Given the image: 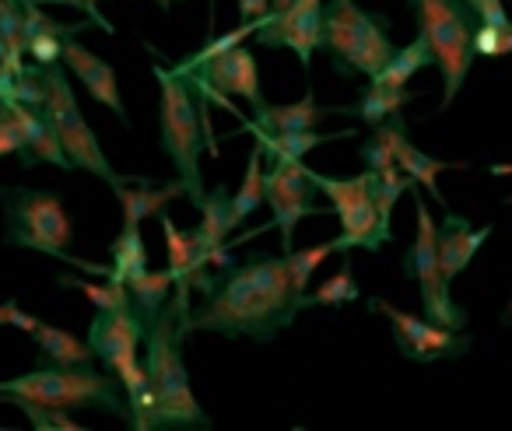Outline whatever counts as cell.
<instances>
[{"label": "cell", "mask_w": 512, "mask_h": 431, "mask_svg": "<svg viewBox=\"0 0 512 431\" xmlns=\"http://www.w3.org/2000/svg\"><path fill=\"white\" fill-rule=\"evenodd\" d=\"M172 74L179 78H197L204 85H211L218 95L225 99H246L253 116L267 106L264 92H260V71H256V57L246 50V46H235V50L221 53V57H211L197 67H186V64H176L169 67Z\"/></svg>", "instance_id": "15"}, {"label": "cell", "mask_w": 512, "mask_h": 431, "mask_svg": "<svg viewBox=\"0 0 512 431\" xmlns=\"http://www.w3.org/2000/svg\"><path fill=\"white\" fill-rule=\"evenodd\" d=\"M393 162H397V169L404 172V176H411L418 186H425L428 193H432L435 204L446 207V193L439 190V176L449 169H467L463 162H442V158H432L425 155L421 148H414L411 141H407V130L397 137V148H393Z\"/></svg>", "instance_id": "24"}, {"label": "cell", "mask_w": 512, "mask_h": 431, "mask_svg": "<svg viewBox=\"0 0 512 431\" xmlns=\"http://www.w3.org/2000/svg\"><path fill=\"white\" fill-rule=\"evenodd\" d=\"M309 176H313L316 190L330 197V211L341 221V235L330 242L334 253H351V249H372V253H379L386 242H393L390 221L379 218L376 200L369 193V172H362L355 179H334L309 169Z\"/></svg>", "instance_id": "11"}, {"label": "cell", "mask_w": 512, "mask_h": 431, "mask_svg": "<svg viewBox=\"0 0 512 431\" xmlns=\"http://www.w3.org/2000/svg\"><path fill=\"white\" fill-rule=\"evenodd\" d=\"M190 312L176 302H165L155 323L144 333V372H148L151 393H155V431H207L211 417L197 403L190 386V372L183 365V340Z\"/></svg>", "instance_id": "2"}, {"label": "cell", "mask_w": 512, "mask_h": 431, "mask_svg": "<svg viewBox=\"0 0 512 431\" xmlns=\"http://www.w3.org/2000/svg\"><path fill=\"white\" fill-rule=\"evenodd\" d=\"M288 4H292V0H271V11H285Z\"/></svg>", "instance_id": "43"}, {"label": "cell", "mask_w": 512, "mask_h": 431, "mask_svg": "<svg viewBox=\"0 0 512 431\" xmlns=\"http://www.w3.org/2000/svg\"><path fill=\"white\" fill-rule=\"evenodd\" d=\"M414 22H418V36L432 50V64L442 74V102L439 113H446L460 95L463 81H467L470 67H474V29H477V11L467 0H407Z\"/></svg>", "instance_id": "6"}, {"label": "cell", "mask_w": 512, "mask_h": 431, "mask_svg": "<svg viewBox=\"0 0 512 431\" xmlns=\"http://www.w3.org/2000/svg\"><path fill=\"white\" fill-rule=\"evenodd\" d=\"M264 193L271 204V228L281 232V253L295 246V228L302 218L323 214L327 207L316 204V183L309 176V165L302 162H271L264 169Z\"/></svg>", "instance_id": "13"}, {"label": "cell", "mask_w": 512, "mask_h": 431, "mask_svg": "<svg viewBox=\"0 0 512 431\" xmlns=\"http://www.w3.org/2000/svg\"><path fill=\"white\" fill-rule=\"evenodd\" d=\"M330 253H334V246H330V242H323V246H309V249H295L292 246L288 253H281V256H285L288 277H292V288H295V295H299V305H302V298H306L313 274L320 270V263L327 260Z\"/></svg>", "instance_id": "33"}, {"label": "cell", "mask_w": 512, "mask_h": 431, "mask_svg": "<svg viewBox=\"0 0 512 431\" xmlns=\"http://www.w3.org/2000/svg\"><path fill=\"white\" fill-rule=\"evenodd\" d=\"M32 4H39V8H46V4H64V8H74V11H81V15L88 18V22L95 25V29H102L106 36H113V22H109L106 15L99 11V0H32Z\"/></svg>", "instance_id": "37"}, {"label": "cell", "mask_w": 512, "mask_h": 431, "mask_svg": "<svg viewBox=\"0 0 512 431\" xmlns=\"http://www.w3.org/2000/svg\"><path fill=\"white\" fill-rule=\"evenodd\" d=\"M165 232V249H169V277H172V302L183 312H190V295H193V281H197V256H193V232H183L176 221L169 218V211L158 214Z\"/></svg>", "instance_id": "20"}, {"label": "cell", "mask_w": 512, "mask_h": 431, "mask_svg": "<svg viewBox=\"0 0 512 431\" xmlns=\"http://www.w3.org/2000/svg\"><path fill=\"white\" fill-rule=\"evenodd\" d=\"M330 113H344V106H320L313 88H306V95H302L299 102H292V106H271V102H267V106L246 123L256 130H267V134H288V130H316L323 116H330Z\"/></svg>", "instance_id": "23"}, {"label": "cell", "mask_w": 512, "mask_h": 431, "mask_svg": "<svg viewBox=\"0 0 512 431\" xmlns=\"http://www.w3.org/2000/svg\"><path fill=\"white\" fill-rule=\"evenodd\" d=\"M341 267H337L334 277H327V281L320 284L316 291H306V298H302V309H316V305H327V309H341V305H351L362 298V288H358L355 281V270H351V256L341 253Z\"/></svg>", "instance_id": "30"}, {"label": "cell", "mask_w": 512, "mask_h": 431, "mask_svg": "<svg viewBox=\"0 0 512 431\" xmlns=\"http://www.w3.org/2000/svg\"><path fill=\"white\" fill-rule=\"evenodd\" d=\"M467 4L477 11V18H481V22H488V25H509L512 22V18L505 15L502 0H467Z\"/></svg>", "instance_id": "39"}, {"label": "cell", "mask_w": 512, "mask_h": 431, "mask_svg": "<svg viewBox=\"0 0 512 431\" xmlns=\"http://www.w3.org/2000/svg\"><path fill=\"white\" fill-rule=\"evenodd\" d=\"M491 176H512V165L509 162H498V165H488Z\"/></svg>", "instance_id": "41"}, {"label": "cell", "mask_w": 512, "mask_h": 431, "mask_svg": "<svg viewBox=\"0 0 512 431\" xmlns=\"http://www.w3.org/2000/svg\"><path fill=\"white\" fill-rule=\"evenodd\" d=\"M320 50L344 78H372L393 57L390 18L358 8L355 0H323Z\"/></svg>", "instance_id": "5"}, {"label": "cell", "mask_w": 512, "mask_h": 431, "mask_svg": "<svg viewBox=\"0 0 512 431\" xmlns=\"http://www.w3.org/2000/svg\"><path fill=\"white\" fill-rule=\"evenodd\" d=\"M0 204H4V246L36 249V253L64 260L71 267L85 270V274L109 277L106 263L81 260V256L71 253L74 221L57 190H32V186L0 183Z\"/></svg>", "instance_id": "3"}, {"label": "cell", "mask_w": 512, "mask_h": 431, "mask_svg": "<svg viewBox=\"0 0 512 431\" xmlns=\"http://www.w3.org/2000/svg\"><path fill=\"white\" fill-rule=\"evenodd\" d=\"M418 99V92H407V88H397V85H379V81H369V85L358 92V102L355 106H344L341 116H358L365 127H376V123L390 120L393 113H400L404 106Z\"/></svg>", "instance_id": "25"}, {"label": "cell", "mask_w": 512, "mask_h": 431, "mask_svg": "<svg viewBox=\"0 0 512 431\" xmlns=\"http://www.w3.org/2000/svg\"><path fill=\"white\" fill-rule=\"evenodd\" d=\"M109 281H134L137 274L148 270V249H144V235H141V225H123V232L113 239L109 246Z\"/></svg>", "instance_id": "28"}, {"label": "cell", "mask_w": 512, "mask_h": 431, "mask_svg": "<svg viewBox=\"0 0 512 431\" xmlns=\"http://www.w3.org/2000/svg\"><path fill=\"white\" fill-rule=\"evenodd\" d=\"M502 323H505V326L512 323V298H509V305H505V312H502Z\"/></svg>", "instance_id": "44"}, {"label": "cell", "mask_w": 512, "mask_h": 431, "mask_svg": "<svg viewBox=\"0 0 512 431\" xmlns=\"http://www.w3.org/2000/svg\"><path fill=\"white\" fill-rule=\"evenodd\" d=\"M155 78H158V130H162V151L169 162L176 165V179L183 183L186 200L200 211L207 190L200 179V155H204V127H200L197 99H193L190 85L169 67L155 60Z\"/></svg>", "instance_id": "7"}, {"label": "cell", "mask_w": 512, "mask_h": 431, "mask_svg": "<svg viewBox=\"0 0 512 431\" xmlns=\"http://www.w3.org/2000/svg\"><path fill=\"white\" fill-rule=\"evenodd\" d=\"M214 11H218V0H207V29L214 25Z\"/></svg>", "instance_id": "42"}, {"label": "cell", "mask_w": 512, "mask_h": 431, "mask_svg": "<svg viewBox=\"0 0 512 431\" xmlns=\"http://www.w3.org/2000/svg\"><path fill=\"white\" fill-rule=\"evenodd\" d=\"M0 403H11V407L22 410L36 431H81V424L67 417V410L60 407H46V403L25 400V396H0Z\"/></svg>", "instance_id": "34"}, {"label": "cell", "mask_w": 512, "mask_h": 431, "mask_svg": "<svg viewBox=\"0 0 512 431\" xmlns=\"http://www.w3.org/2000/svg\"><path fill=\"white\" fill-rule=\"evenodd\" d=\"M32 340H36L43 365H88V361H95L88 340L60 330V326L43 323V319H39V326L32 330Z\"/></svg>", "instance_id": "26"}, {"label": "cell", "mask_w": 512, "mask_h": 431, "mask_svg": "<svg viewBox=\"0 0 512 431\" xmlns=\"http://www.w3.org/2000/svg\"><path fill=\"white\" fill-rule=\"evenodd\" d=\"M155 4H158V8H162V11H169L172 4H176V0H155Z\"/></svg>", "instance_id": "45"}, {"label": "cell", "mask_w": 512, "mask_h": 431, "mask_svg": "<svg viewBox=\"0 0 512 431\" xmlns=\"http://www.w3.org/2000/svg\"><path fill=\"white\" fill-rule=\"evenodd\" d=\"M246 134L256 137V148L264 151V162H302L313 148L330 141H344V137H358V130H334V134H320V130H288V134H267L249 123H242Z\"/></svg>", "instance_id": "22"}, {"label": "cell", "mask_w": 512, "mask_h": 431, "mask_svg": "<svg viewBox=\"0 0 512 431\" xmlns=\"http://www.w3.org/2000/svg\"><path fill=\"white\" fill-rule=\"evenodd\" d=\"M323 0H292L285 11H271L253 32V39L267 50H292L309 71L313 53L320 46Z\"/></svg>", "instance_id": "14"}, {"label": "cell", "mask_w": 512, "mask_h": 431, "mask_svg": "<svg viewBox=\"0 0 512 431\" xmlns=\"http://www.w3.org/2000/svg\"><path fill=\"white\" fill-rule=\"evenodd\" d=\"M22 4V32H25V53H29L36 64H60V50H64V39L67 36H78L85 29H95L92 22H78V25H67V22H53L39 4L32 0H18Z\"/></svg>", "instance_id": "19"}, {"label": "cell", "mask_w": 512, "mask_h": 431, "mask_svg": "<svg viewBox=\"0 0 512 431\" xmlns=\"http://www.w3.org/2000/svg\"><path fill=\"white\" fill-rule=\"evenodd\" d=\"M428 64H432V50H428V43L418 36L411 46H404V50H393V57L386 60V64L379 67V71L372 74L369 81H379V85H397V88H404L407 81H411L414 74H418L421 67H428Z\"/></svg>", "instance_id": "31"}, {"label": "cell", "mask_w": 512, "mask_h": 431, "mask_svg": "<svg viewBox=\"0 0 512 431\" xmlns=\"http://www.w3.org/2000/svg\"><path fill=\"white\" fill-rule=\"evenodd\" d=\"M264 204H267V193H264V151L253 144V151H249V162H246V176H242L239 190H235V197H232V207H228V225H232V232L249 218V214L260 211Z\"/></svg>", "instance_id": "27"}, {"label": "cell", "mask_w": 512, "mask_h": 431, "mask_svg": "<svg viewBox=\"0 0 512 431\" xmlns=\"http://www.w3.org/2000/svg\"><path fill=\"white\" fill-rule=\"evenodd\" d=\"M299 312L302 305L288 277L285 256L253 253L214 277V284L204 291V302L190 309L186 330L274 344Z\"/></svg>", "instance_id": "1"}, {"label": "cell", "mask_w": 512, "mask_h": 431, "mask_svg": "<svg viewBox=\"0 0 512 431\" xmlns=\"http://www.w3.org/2000/svg\"><path fill=\"white\" fill-rule=\"evenodd\" d=\"M0 326H15V330H22V333H29V337H32V330L39 326V319L29 316V312H25L15 298H8V302H0Z\"/></svg>", "instance_id": "38"}, {"label": "cell", "mask_w": 512, "mask_h": 431, "mask_svg": "<svg viewBox=\"0 0 512 431\" xmlns=\"http://www.w3.org/2000/svg\"><path fill=\"white\" fill-rule=\"evenodd\" d=\"M365 172H369V169H365ZM411 186H414V179L404 176L397 165H390V169H379V172H369V193H372V200H376L379 218L393 221V207H397V200L404 197Z\"/></svg>", "instance_id": "32"}, {"label": "cell", "mask_w": 512, "mask_h": 431, "mask_svg": "<svg viewBox=\"0 0 512 431\" xmlns=\"http://www.w3.org/2000/svg\"><path fill=\"white\" fill-rule=\"evenodd\" d=\"M369 312H383L390 319V333L397 351L404 354L414 365H432V361H446V358H463L470 351V333L463 330H449V326H439L432 319H418L411 312L397 309L386 298H372Z\"/></svg>", "instance_id": "12"}, {"label": "cell", "mask_w": 512, "mask_h": 431, "mask_svg": "<svg viewBox=\"0 0 512 431\" xmlns=\"http://www.w3.org/2000/svg\"><path fill=\"white\" fill-rule=\"evenodd\" d=\"M99 4H102V0H99Z\"/></svg>", "instance_id": "47"}, {"label": "cell", "mask_w": 512, "mask_h": 431, "mask_svg": "<svg viewBox=\"0 0 512 431\" xmlns=\"http://www.w3.org/2000/svg\"><path fill=\"white\" fill-rule=\"evenodd\" d=\"M0 102H8L11 113L18 116V123H22V130H25V151L18 155V162H22L25 169H36L39 162H50V165H57V169L71 172V162H67V155H64L57 127H53L43 109H32L18 99H0Z\"/></svg>", "instance_id": "18"}, {"label": "cell", "mask_w": 512, "mask_h": 431, "mask_svg": "<svg viewBox=\"0 0 512 431\" xmlns=\"http://www.w3.org/2000/svg\"><path fill=\"white\" fill-rule=\"evenodd\" d=\"M130 302H134L137 316L144 319V326L155 323V316L165 309V302L172 298V277L169 270H144L134 281H127Z\"/></svg>", "instance_id": "29"}, {"label": "cell", "mask_w": 512, "mask_h": 431, "mask_svg": "<svg viewBox=\"0 0 512 431\" xmlns=\"http://www.w3.org/2000/svg\"><path fill=\"white\" fill-rule=\"evenodd\" d=\"M0 396H25L60 410H106L127 421V396L113 372L88 365H39L36 372L0 379Z\"/></svg>", "instance_id": "4"}, {"label": "cell", "mask_w": 512, "mask_h": 431, "mask_svg": "<svg viewBox=\"0 0 512 431\" xmlns=\"http://www.w3.org/2000/svg\"><path fill=\"white\" fill-rule=\"evenodd\" d=\"M57 288H74V291H81V295L88 298V302L95 305V309H120V305H127L130 302V291H127V284H120V281H109L106 277V284H92V281H81V277H57Z\"/></svg>", "instance_id": "35"}, {"label": "cell", "mask_w": 512, "mask_h": 431, "mask_svg": "<svg viewBox=\"0 0 512 431\" xmlns=\"http://www.w3.org/2000/svg\"><path fill=\"white\" fill-rule=\"evenodd\" d=\"M414 197V218H418V235H414L411 249H407L404 263V277H411L421 291V305H425V316L439 326H449V330H463L467 326V309L453 302L449 295V281L442 274V263H439V246H435V221L428 214L425 197L418 193V183L407 190Z\"/></svg>", "instance_id": "9"}, {"label": "cell", "mask_w": 512, "mask_h": 431, "mask_svg": "<svg viewBox=\"0 0 512 431\" xmlns=\"http://www.w3.org/2000/svg\"><path fill=\"white\" fill-rule=\"evenodd\" d=\"M144 333L148 326L137 316L134 302L120 305V309H95V319L88 326V347L106 365V372L120 379L123 396H137L148 386V372L141 361Z\"/></svg>", "instance_id": "10"}, {"label": "cell", "mask_w": 512, "mask_h": 431, "mask_svg": "<svg viewBox=\"0 0 512 431\" xmlns=\"http://www.w3.org/2000/svg\"><path fill=\"white\" fill-rule=\"evenodd\" d=\"M183 183H148V179L130 176L123 186H116V200L123 207V225H141L144 218H158L176 197H183Z\"/></svg>", "instance_id": "21"}, {"label": "cell", "mask_w": 512, "mask_h": 431, "mask_svg": "<svg viewBox=\"0 0 512 431\" xmlns=\"http://www.w3.org/2000/svg\"><path fill=\"white\" fill-rule=\"evenodd\" d=\"M25 151V130L18 116L11 113L8 102H0V158L4 155H22Z\"/></svg>", "instance_id": "36"}, {"label": "cell", "mask_w": 512, "mask_h": 431, "mask_svg": "<svg viewBox=\"0 0 512 431\" xmlns=\"http://www.w3.org/2000/svg\"><path fill=\"white\" fill-rule=\"evenodd\" d=\"M495 228H474L463 214H453L449 211L446 218L435 225V246H439V263H442V274L446 281L453 284L463 270L470 267V260L477 256V249L491 239Z\"/></svg>", "instance_id": "17"}, {"label": "cell", "mask_w": 512, "mask_h": 431, "mask_svg": "<svg viewBox=\"0 0 512 431\" xmlns=\"http://www.w3.org/2000/svg\"><path fill=\"white\" fill-rule=\"evenodd\" d=\"M271 15V0H239V22H256Z\"/></svg>", "instance_id": "40"}, {"label": "cell", "mask_w": 512, "mask_h": 431, "mask_svg": "<svg viewBox=\"0 0 512 431\" xmlns=\"http://www.w3.org/2000/svg\"><path fill=\"white\" fill-rule=\"evenodd\" d=\"M60 64L81 81L88 95H92L99 106L113 109V116H120L123 127H127V109H123V99H120V81H116V71L106 64L102 57H95L88 46L78 43V36H67L64 39V50H60Z\"/></svg>", "instance_id": "16"}, {"label": "cell", "mask_w": 512, "mask_h": 431, "mask_svg": "<svg viewBox=\"0 0 512 431\" xmlns=\"http://www.w3.org/2000/svg\"><path fill=\"white\" fill-rule=\"evenodd\" d=\"M505 204H509V207H512V193H509V197H505Z\"/></svg>", "instance_id": "46"}, {"label": "cell", "mask_w": 512, "mask_h": 431, "mask_svg": "<svg viewBox=\"0 0 512 431\" xmlns=\"http://www.w3.org/2000/svg\"><path fill=\"white\" fill-rule=\"evenodd\" d=\"M39 67V78H43V113L50 116V123L57 127V137L64 144V155L71 162V169L81 172H92L95 179L116 186H123L130 176H120V172L109 165L106 151H102L99 137L95 130L88 127V120L81 116L78 99H74V88L67 81V67L64 64H36Z\"/></svg>", "instance_id": "8"}]
</instances>
